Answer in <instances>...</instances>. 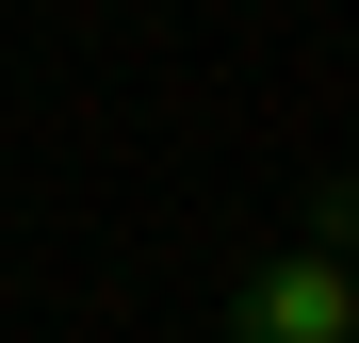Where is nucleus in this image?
<instances>
[{
	"mask_svg": "<svg viewBox=\"0 0 359 343\" xmlns=\"http://www.w3.org/2000/svg\"><path fill=\"white\" fill-rule=\"evenodd\" d=\"M229 327H245V343H359V246H294V262H262L245 295H229Z\"/></svg>",
	"mask_w": 359,
	"mask_h": 343,
	"instance_id": "f257e3e1",
	"label": "nucleus"
}]
</instances>
